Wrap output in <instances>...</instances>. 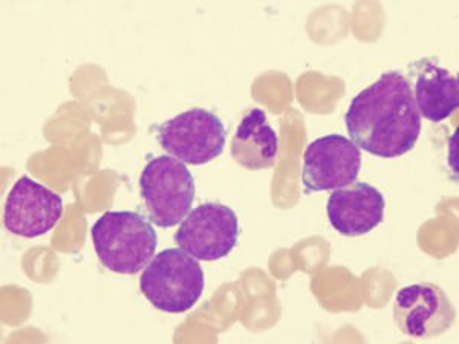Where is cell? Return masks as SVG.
<instances>
[{
  "instance_id": "1",
  "label": "cell",
  "mask_w": 459,
  "mask_h": 344,
  "mask_svg": "<svg viewBox=\"0 0 459 344\" xmlns=\"http://www.w3.org/2000/svg\"><path fill=\"white\" fill-rule=\"evenodd\" d=\"M344 125L351 142L374 157L398 158L413 150L421 133V115L406 75L381 73L351 101Z\"/></svg>"
},
{
  "instance_id": "2",
  "label": "cell",
  "mask_w": 459,
  "mask_h": 344,
  "mask_svg": "<svg viewBox=\"0 0 459 344\" xmlns=\"http://www.w3.org/2000/svg\"><path fill=\"white\" fill-rule=\"evenodd\" d=\"M100 262L117 274H136L146 268L157 250L155 228L142 214L108 211L91 229Z\"/></svg>"
},
{
  "instance_id": "3",
  "label": "cell",
  "mask_w": 459,
  "mask_h": 344,
  "mask_svg": "<svg viewBox=\"0 0 459 344\" xmlns=\"http://www.w3.org/2000/svg\"><path fill=\"white\" fill-rule=\"evenodd\" d=\"M204 287L205 277L198 259L181 248L158 253L140 277L144 297L162 313H187L203 296Z\"/></svg>"
},
{
  "instance_id": "4",
  "label": "cell",
  "mask_w": 459,
  "mask_h": 344,
  "mask_svg": "<svg viewBox=\"0 0 459 344\" xmlns=\"http://www.w3.org/2000/svg\"><path fill=\"white\" fill-rule=\"evenodd\" d=\"M140 190L151 219L161 228L181 224L194 205V176L184 162L169 155L147 162Z\"/></svg>"
},
{
  "instance_id": "5",
  "label": "cell",
  "mask_w": 459,
  "mask_h": 344,
  "mask_svg": "<svg viewBox=\"0 0 459 344\" xmlns=\"http://www.w3.org/2000/svg\"><path fill=\"white\" fill-rule=\"evenodd\" d=\"M157 140L178 161L203 166L222 155L227 131L218 115L192 109L158 125Z\"/></svg>"
},
{
  "instance_id": "6",
  "label": "cell",
  "mask_w": 459,
  "mask_h": 344,
  "mask_svg": "<svg viewBox=\"0 0 459 344\" xmlns=\"http://www.w3.org/2000/svg\"><path fill=\"white\" fill-rule=\"evenodd\" d=\"M173 239L198 261H221L235 250L239 239L238 216L224 203H203L186 216Z\"/></svg>"
},
{
  "instance_id": "7",
  "label": "cell",
  "mask_w": 459,
  "mask_h": 344,
  "mask_svg": "<svg viewBox=\"0 0 459 344\" xmlns=\"http://www.w3.org/2000/svg\"><path fill=\"white\" fill-rule=\"evenodd\" d=\"M361 151L342 135H328L311 142L303 155L302 183L308 194L346 187L357 181Z\"/></svg>"
},
{
  "instance_id": "8",
  "label": "cell",
  "mask_w": 459,
  "mask_h": 344,
  "mask_svg": "<svg viewBox=\"0 0 459 344\" xmlns=\"http://www.w3.org/2000/svg\"><path fill=\"white\" fill-rule=\"evenodd\" d=\"M454 305L433 283H415L397 292L394 318L403 334L411 339H435L454 324Z\"/></svg>"
},
{
  "instance_id": "9",
  "label": "cell",
  "mask_w": 459,
  "mask_h": 344,
  "mask_svg": "<svg viewBox=\"0 0 459 344\" xmlns=\"http://www.w3.org/2000/svg\"><path fill=\"white\" fill-rule=\"evenodd\" d=\"M63 216V199L53 190L22 176L6 198L4 224L13 235L34 239L47 235Z\"/></svg>"
},
{
  "instance_id": "10",
  "label": "cell",
  "mask_w": 459,
  "mask_h": 344,
  "mask_svg": "<svg viewBox=\"0 0 459 344\" xmlns=\"http://www.w3.org/2000/svg\"><path fill=\"white\" fill-rule=\"evenodd\" d=\"M386 199L380 190L368 183H352L337 188L326 203V213L333 228L346 237L371 233L383 222Z\"/></svg>"
},
{
  "instance_id": "11",
  "label": "cell",
  "mask_w": 459,
  "mask_h": 344,
  "mask_svg": "<svg viewBox=\"0 0 459 344\" xmlns=\"http://www.w3.org/2000/svg\"><path fill=\"white\" fill-rule=\"evenodd\" d=\"M411 73L413 99L421 116L432 123H441L456 112L459 82L455 73L429 58L411 64Z\"/></svg>"
},
{
  "instance_id": "12",
  "label": "cell",
  "mask_w": 459,
  "mask_h": 344,
  "mask_svg": "<svg viewBox=\"0 0 459 344\" xmlns=\"http://www.w3.org/2000/svg\"><path fill=\"white\" fill-rule=\"evenodd\" d=\"M279 140L276 132L266 120L262 109L250 110L238 125L233 142L231 157L242 168L248 170L270 168L276 162Z\"/></svg>"
}]
</instances>
